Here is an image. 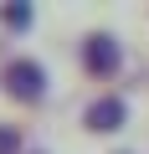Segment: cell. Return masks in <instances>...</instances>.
Returning a JSON list of instances; mask_svg holds the SVG:
<instances>
[{
    "label": "cell",
    "mask_w": 149,
    "mask_h": 154,
    "mask_svg": "<svg viewBox=\"0 0 149 154\" xmlns=\"http://www.w3.org/2000/svg\"><path fill=\"white\" fill-rule=\"evenodd\" d=\"M0 82H5V93H11V98L36 103V98L46 93V67H41V62H31V57H16V62L5 67V77H0Z\"/></svg>",
    "instance_id": "obj_1"
},
{
    "label": "cell",
    "mask_w": 149,
    "mask_h": 154,
    "mask_svg": "<svg viewBox=\"0 0 149 154\" xmlns=\"http://www.w3.org/2000/svg\"><path fill=\"white\" fill-rule=\"evenodd\" d=\"M82 62H88V72L108 77V72L118 67V41H113V36H103V31H98V36H88V41H82Z\"/></svg>",
    "instance_id": "obj_2"
},
{
    "label": "cell",
    "mask_w": 149,
    "mask_h": 154,
    "mask_svg": "<svg viewBox=\"0 0 149 154\" xmlns=\"http://www.w3.org/2000/svg\"><path fill=\"white\" fill-rule=\"evenodd\" d=\"M123 118H129V103L113 93V98H98L93 108H88V128L93 134H113V128H123Z\"/></svg>",
    "instance_id": "obj_3"
},
{
    "label": "cell",
    "mask_w": 149,
    "mask_h": 154,
    "mask_svg": "<svg viewBox=\"0 0 149 154\" xmlns=\"http://www.w3.org/2000/svg\"><path fill=\"white\" fill-rule=\"evenodd\" d=\"M5 26H31V5H5Z\"/></svg>",
    "instance_id": "obj_4"
},
{
    "label": "cell",
    "mask_w": 149,
    "mask_h": 154,
    "mask_svg": "<svg viewBox=\"0 0 149 154\" xmlns=\"http://www.w3.org/2000/svg\"><path fill=\"white\" fill-rule=\"evenodd\" d=\"M16 144H21L16 128H0V154H16Z\"/></svg>",
    "instance_id": "obj_5"
}]
</instances>
